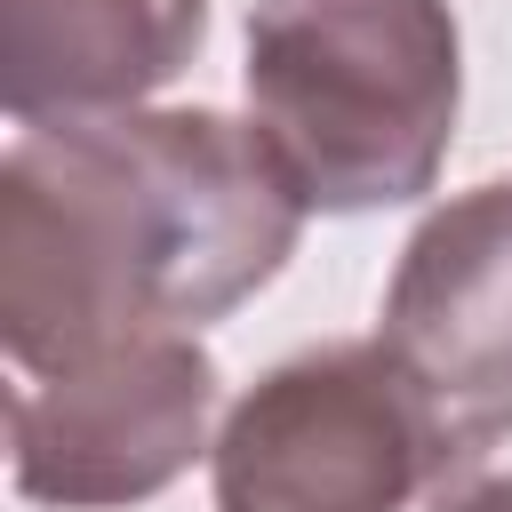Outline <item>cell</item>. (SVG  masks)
Here are the masks:
<instances>
[{"label": "cell", "instance_id": "cell-7", "mask_svg": "<svg viewBox=\"0 0 512 512\" xmlns=\"http://www.w3.org/2000/svg\"><path fill=\"white\" fill-rule=\"evenodd\" d=\"M424 512H512V408H488L448 432L424 480Z\"/></svg>", "mask_w": 512, "mask_h": 512}, {"label": "cell", "instance_id": "cell-2", "mask_svg": "<svg viewBox=\"0 0 512 512\" xmlns=\"http://www.w3.org/2000/svg\"><path fill=\"white\" fill-rule=\"evenodd\" d=\"M240 80L304 200L360 216L432 192L464 104V40L448 0H256Z\"/></svg>", "mask_w": 512, "mask_h": 512}, {"label": "cell", "instance_id": "cell-5", "mask_svg": "<svg viewBox=\"0 0 512 512\" xmlns=\"http://www.w3.org/2000/svg\"><path fill=\"white\" fill-rule=\"evenodd\" d=\"M376 344L432 400L512 392V176L456 192L408 232Z\"/></svg>", "mask_w": 512, "mask_h": 512}, {"label": "cell", "instance_id": "cell-6", "mask_svg": "<svg viewBox=\"0 0 512 512\" xmlns=\"http://www.w3.org/2000/svg\"><path fill=\"white\" fill-rule=\"evenodd\" d=\"M208 40V0H0V104L32 120L136 112Z\"/></svg>", "mask_w": 512, "mask_h": 512}, {"label": "cell", "instance_id": "cell-3", "mask_svg": "<svg viewBox=\"0 0 512 512\" xmlns=\"http://www.w3.org/2000/svg\"><path fill=\"white\" fill-rule=\"evenodd\" d=\"M448 432L384 344H320L256 376L216 448V512H400Z\"/></svg>", "mask_w": 512, "mask_h": 512}, {"label": "cell", "instance_id": "cell-1", "mask_svg": "<svg viewBox=\"0 0 512 512\" xmlns=\"http://www.w3.org/2000/svg\"><path fill=\"white\" fill-rule=\"evenodd\" d=\"M304 208L280 144L208 104L32 120L0 160V344L56 376L128 336L208 328L296 256Z\"/></svg>", "mask_w": 512, "mask_h": 512}, {"label": "cell", "instance_id": "cell-4", "mask_svg": "<svg viewBox=\"0 0 512 512\" xmlns=\"http://www.w3.org/2000/svg\"><path fill=\"white\" fill-rule=\"evenodd\" d=\"M216 416V360L192 328L104 344L56 376H32L8 408V480L32 504L120 512L192 472Z\"/></svg>", "mask_w": 512, "mask_h": 512}]
</instances>
